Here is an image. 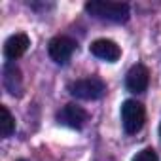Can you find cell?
<instances>
[{
  "instance_id": "6da1fadb",
  "label": "cell",
  "mask_w": 161,
  "mask_h": 161,
  "mask_svg": "<svg viewBox=\"0 0 161 161\" xmlns=\"http://www.w3.org/2000/svg\"><path fill=\"white\" fill-rule=\"evenodd\" d=\"M86 12L95 19L112 23H125L131 15L129 4L112 2V0H89V2H86Z\"/></svg>"
},
{
  "instance_id": "7a4b0ae2",
  "label": "cell",
  "mask_w": 161,
  "mask_h": 161,
  "mask_svg": "<svg viewBox=\"0 0 161 161\" xmlns=\"http://www.w3.org/2000/svg\"><path fill=\"white\" fill-rule=\"evenodd\" d=\"M106 93V84L97 76H89L84 80H78L70 86V95L82 101H97Z\"/></svg>"
},
{
  "instance_id": "3957f363",
  "label": "cell",
  "mask_w": 161,
  "mask_h": 161,
  "mask_svg": "<svg viewBox=\"0 0 161 161\" xmlns=\"http://www.w3.org/2000/svg\"><path fill=\"white\" fill-rule=\"evenodd\" d=\"M146 121V110L140 103L136 101H125L121 104V125L125 129V133L129 135H135L142 129Z\"/></svg>"
},
{
  "instance_id": "277c9868",
  "label": "cell",
  "mask_w": 161,
  "mask_h": 161,
  "mask_svg": "<svg viewBox=\"0 0 161 161\" xmlns=\"http://www.w3.org/2000/svg\"><path fill=\"white\" fill-rule=\"evenodd\" d=\"M74 49H76V42L68 36H55L47 46V53H49L51 61H55L57 64H66L70 61Z\"/></svg>"
},
{
  "instance_id": "5b68a950",
  "label": "cell",
  "mask_w": 161,
  "mask_h": 161,
  "mask_svg": "<svg viewBox=\"0 0 161 161\" xmlns=\"http://www.w3.org/2000/svg\"><path fill=\"white\" fill-rule=\"evenodd\" d=\"M150 84V70L144 64H135L125 76V86L131 93H144Z\"/></svg>"
},
{
  "instance_id": "8992f818",
  "label": "cell",
  "mask_w": 161,
  "mask_h": 161,
  "mask_svg": "<svg viewBox=\"0 0 161 161\" xmlns=\"http://www.w3.org/2000/svg\"><path fill=\"white\" fill-rule=\"evenodd\" d=\"M57 119H59L63 125H66V127L82 129V127L86 125V121H87V112H86L82 106H78V104L70 103V104H66V106L59 112Z\"/></svg>"
},
{
  "instance_id": "52a82bcc",
  "label": "cell",
  "mask_w": 161,
  "mask_h": 161,
  "mask_svg": "<svg viewBox=\"0 0 161 161\" xmlns=\"http://www.w3.org/2000/svg\"><path fill=\"white\" fill-rule=\"evenodd\" d=\"M89 51L91 55H95L97 59H103V61H108V63H116L121 55V49L116 42L112 40H106V38H99L95 40L91 46H89Z\"/></svg>"
},
{
  "instance_id": "ba28073f",
  "label": "cell",
  "mask_w": 161,
  "mask_h": 161,
  "mask_svg": "<svg viewBox=\"0 0 161 161\" xmlns=\"http://www.w3.org/2000/svg\"><path fill=\"white\" fill-rule=\"evenodd\" d=\"M29 46H31V40H29V36H27L25 32L12 34V36L6 40V44H4V55H6L8 61H15V59L23 57V55L27 53Z\"/></svg>"
},
{
  "instance_id": "9c48e42d",
  "label": "cell",
  "mask_w": 161,
  "mask_h": 161,
  "mask_svg": "<svg viewBox=\"0 0 161 161\" xmlns=\"http://www.w3.org/2000/svg\"><path fill=\"white\" fill-rule=\"evenodd\" d=\"M4 87L12 93V95H21L23 89V80H21V72L15 64L6 63L4 64Z\"/></svg>"
},
{
  "instance_id": "30bf717a",
  "label": "cell",
  "mask_w": 161,
  "mask_h": 161,
  "mask_svg": "<svg viewBox=\"0 0 161 161\" xmlns=\"http://www.w3.org/2000/svg\"><path fill=\"white\" fill-rule=\"evenodd\" d=\"M0 114H2V119H0V131H2V136H10L15 131V119H14L12 112L8 110V106H0Z\"/></svg>"
},
{
  "instance_id": "8fae6325",
  "label": "cell",
  "mask_w": 161,
  "mask_h": 161,
  "mask_svg": "<svg viewBox=\"0 0 161 161\" xmlns=\"http://www.w3.org/2000/svg\"><path fill=\"white\" fill-rule=\"evenodd\" d=\"M133 161H159V157H157V152L153 148H144L133 157Z\"/></svg>"
},
{
  "instance_id": "7c38bea8",
  "label": "cell",
  "mask_w": 161,
  "mask_h": 161,
  "mask_svg": "<svg viewBox=\"0 0 161 161\" xmlns=\"http://www.w3.org/2000/svg\"><path fill=\"white\" fill-rule=\"evenodd\" d=\"M159 136H161V125H159Z\"/></svg>"
},
{
  "instance_id": "4fadbf2b",
  "label": "cell",
  "mask_w": 161,
  "mask_h": 161,
  "mask_svg": "<svg viewBox=\"0 0 161 161\" xmlns=\"http://www.w3.org/2000/svg\"><path fill=\"white\" fill-rule=\"evenodd\" d=\"M17 161H25V159H17Z\"/></svg>"
}]
</instances>
